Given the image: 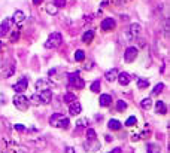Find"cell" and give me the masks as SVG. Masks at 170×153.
Segmentation results:
<instances>
[{"label": "cell", "mask_w": 170, "mask_h": 153, "mask_svg": "<svg viewBox=\"0 0 170 153\" xmlns=\"http://www.w3.org/2000/svg\"><path fill=\"white\" fill-rule=\"evenodd\" d=\"M14 104L17 109H20L21 112H24V110H27L28 106H30V101H28L27 97H24L22 94H17L14 97Z\"/></svg>", "instance_id": "obj_3"}, {"label": "cell", "mask_w": 170, "mask_h": 153, "mask_svg": "<svg viewBox=\"0 0 170 153\" xmlns=\"http://www.w3.org/2000/svg\"><path fill=\"white\" fill-rule=\"evenodd\" d=\"M167 112V106L164 101H157V113L158 114H164Z\"/></svg>", "instance_id": "obj_18"}, {"label": "cell", "mask_w": 170, "mask_h": 153, "mask_svg": "<svg viewBox=\"0 0 170 153\" xmlns=\"http://www.w3.org/2000/svg\"><path fill=\"white\" fill-rule=\"evenodd\" d=\"M125 109H127V103H125V101H123V100L116 101V110H118V112H124Z\"/></svg>", "instance_id": "obj_26"}, {"label": "cell", "mask_w": 170, "mask_h": 153, "mask_svg": "<svg viewBox=\"0 0 170 153\" xmlns=\"http://www.w3.org/2000/svg\"><path fill=\"white\" fill-rule=\"evenodd\" d=\"M60 43H61V34L51 33L49 37H48V40L45 42V48H46V49H52V48L60 46Z\"/></svg>", "instance_id": "obj_4"}, {"label": "cell", "mask_w": 170, "mask_h": 153, "mask_svg": "<svg viewBox=\"0 0 170 153\" xmlns=\"http://www.w3.org/2000/svg\"><path fill=\"white\" fill-rule=\"evenodd\" d=\"M49 123H51V127H58V128H66L70 125V122L69 119L61 113H54L51 118H49Z\"/></svg>", "instance_id": "obj_2"}, {"label": "cell", "mask_w": 170, "mask_h": 153, "mask_svg": "<svg viewBox=\"0 0 170 153\" xmlns=\"http://www.w3.org/2000/svg\"><path fill=\"white\" fill-rule=\"evenodd\" d=\"M140 30H142V27L139 26L137 22H134V24L130 26V33H131V36H134V37H137V36L140 34Z\"/></svg>", "instance_id": "obj_16"}, {"label": "cell", "mask_w": 170, "mask_h": 153, "mask_svg": "<svg viewBox=\"0 0 170 153\" xmlns=\"http://www.w3.org/2000/svg\"><path fill=\"white\" fill-rule=\"evenodd\" d=\"M45 9H46V12L49 13V15H55V13L58 12V7L55 6V5H48Z\"/></svg>", "instance_id": "obj_28"}, {"label": "cell", "mask_w": 170, "mask_h": 153, "mask_svg": "<svg viewBox=\"0 0 170 153\" xmlns=\"http://www.w3.org/2000/svg\"><path fill=\"white\" fill-rule=\"evenodd\" d=\"M109 129H112V131H118V129H121V122L116 119H110L108 123Z\"/></svg>", "instance_id": "obj_15"}, {"label": "cell", "mask_w": 170, "mask_h": 153, "mask_svg": "<svg viewBox=\"0 0 170 153\" xmlns=\"http://www.w3.org/2000/svg\"><path fill=\"white\" fill-rule=\"evenodd\" d=\"M93 39H94V31H93V30L85 31L84 36H82V42H84V43H91V40Z\"/></svg>", "instance_id": "obj_17"}, {"label": "cell", "mask_w": 170, "mask_h": 153, "mask_svg": "<svg viewBox=\"0 0 170 153\" xmlns=\"http://www.w3.org/2000/svg\"><path fill=\"white\" fill-rule=\"evenodd\" d=\"M149 86V80L148 79H139L137 80V88L139 89H145V88Z\"/></svg>", "instance_id": "obj_22"}, {"label": "cell", "mask_w": 170, "mask_h": 153, "mask_svg": "<svg viewBox=\"0 0 170 153\" xmlns=\"http://www.w3.org/2000/svg\"><path fill=\"white\" fill-rule=\"evenodd\" d=\"M75 60L76 61H84L85 60V52L81 51V49H78V51L75 52Z\"/></svg>", "instance_id": "obj_29"}, {"label": "cell", "mask_w": 170, "mask_h": 153, "mask_svg": "<svg viewBox=\"0 0 170 153\" xmlns=\"http://www.w3.org/2000/svg\"><path fill=\"white\" fill-rule=\"evenodd\" d=\"M9 27H11V20H5L2 24H0V37H3V36H6L7 30H9Z\"/></svg>", "instance_id": "obj_12"}, {"label": "cell", "mask_w": 170, "mask_h": 153, "mask_svg": "<svg viewBox=\"0 0 170 153\" xmlns=\"http://www.w3.org/2000/svg\"><path fill=\"white\" fill-rule=\"evenodd\" d=\"M51 100H52V92H51L49 89H43V91H41V92L33 94V95L28 98V101H30L32 104H34V106H39V104H49Z\"/></svg>", "instance_id": "obj_1"}, {"label": "cell", "mask_w": 170, "mask_h": 153, "mask_svg": "<svg viewBox=\"0 0 170 153\" xmlns=\"http://www.w3.org/2000/svg\"><path fill=\"white\" fill-rule=\"evenodd\" d=\"M0 49H2V42H0Z\"/></svg>", "instance_id": "obj_38"}, {"label": "cell", "mask_w": 170, "mask_h": 153, "mask_svg": "<svg viewBox=\"0 0 170 153\" xmlns=\"http://www.w3.org/2000/svg\"><path fill=\"white\" fill-rule=\"evenodd\" d=\"M64 101L70 104V103H73V101H76V95H75V94H72V92H67L66 95H64Z\"/></svg>", "instance_id": "obj_27"}, {"label": "cell", "mask_w": 170, "mask_h": 153, "mask_svg": "<svg viewBox=\"0 0 170 153\" xmlns=\"http://www.w3.org/2000/svg\"><path fill=\"white\" fill-rule=\"evenodd\" d=\"M15 129H17L18 132H26V131H28L27 128L24 127V125H21V123H17V125H15Z\"/></svg>", "instance_id": "obj_32"}, {"label": "cell", "mask_w": 170, "mask_h": 153, "mask_svg": "<svg viewBox=\"0 0 170 153\" xmlns=\"http://www.w3.org/2000/svg\"><path fill=\"white\" fill-rule=\"evenodd\" d=\"M18 37H20V30H17V31L12 33V36H11V42H17Z\"/></svg>", "instance_id": "obj_34"}, {"label": "cell", "mask_w": 170, "mask_h": 153, "mask_svg": "<svg viewBox=\"0 0 170 153\" xmlns=\"http://www.w3.org/2000/svg\"><path fill=\"white\" fill-rule=\"evenodd\" d=\"M116 76H118L116 68H110V70H108V72L104 73V79L108 80V82H114V80L116 79Z\"/></svg>", "instance_id": "obj_14"}, {"label": "cell", "mask_w": 170, "mask_h": 153, "mask_svg": "<svg viewBox=\"0 0 170 153\" xmlns=\"http://www.w3.org/2000/svg\"><path fill=\"white\" fill-rule=\"evenodd\" d=\"M27 85H28L27 79H20V82H17L14 85V91H17V94H22L27 89Z\"/></svg>", "instance_id": "obj_8"}, {"label": "cell", "mask_w": 170, "mask_h": 153, "mask_svg": "<svg viewBox=\"0 0 170 153\" xmlns=\"http://www.w3.org/2000/svg\"><path fill=\"white\" fill-rule=\"evenodd\" d=\"M148 153H161V147L158 144L151 143V144H148Z\"/></svg>", "instance_id": "obj_21"}, {"label": "cell", "mask_w": 170, "mask_h": 153, "mask_svg": "<svg viewBox=\"0 0 170 153\" xmlns=\"http://www.w3.org/2000/svg\"><path fill=\"white\" fill-rule=\"evenodd\" d=\"M99 103H100L102 107H109L110 103H112V97L108 95V94H103V95H100V98H99Z\"/></svg>", "instance_id": "obj_11"}, {"label": "cell", "mask_w": 170, "mask_h": 153, "mask_svg": "<svg viewBox=\"0 0 170 153\" xmlns=\"http://www.w3.org/2000/svg\"><path fill=\"white\" fill-rule=\"evenodd\" d=\"M115 28V20L112 18H106V20L102 21V30L103 31H110Z\"/></svg>", "instance_id": "obj_9"}, {"label": "cell", "mask_w": 170, "mask_h": 153, "mask_svg": "<svg viewBox=\"0 0 170 153\" xmlns=\"http://www.w3.org/2000/svg\"><path fill=\"white\" fill-rule=\"evenodd\" d=\"M109 153H121V149H119V147H118V149H114L112 152H109Z\"/></svg>", "instance_id": "obj_36"}, {"label": "cell", "mask_w": 170, "mask_h": 153, "mask_svg": "<svg viewBox=\"0 0 170 153\" xmlns=\"http://www.w3.org/2000/svg\"><path fill=\"white\" fill-rule=\"evenodd\" d=\"M42 2H43V0H33V3L36 5V6H37V5H41Z\"/></svg>", "instance_id": "obj_37"}, {"label": "cell", "mask_w": 170, "mask_h": 153, "mask_svg": "<svg viewBox=\"0 0 170 153\" xmlns=\"http://www.w3.org/2000/svg\"><path fill=\"white\" fill-rule=\"evenodd\" d=\"M51 85V82L46 79H39L36 82V89L37 91H43V89H48V86Z\"/></svg>", "instance_id": "obj_13"}, {"label": "cell", "mask_w": 170, "mask_h": 153, "mask_svg": "<svg viewBox=\"0 0 170 153\" xmlns=\"http://www.w3.org/2000/svg\"><path fill=\"white\" fill-rule=\"evenodd\" d=\"M66 153H75V149H73V147H67V149H66Z\"/></svg>", "instance_id": "obj_35"}, {"label": "cell", "mask_w": 170, "mask_h": 153, "mask_svg": "<svg viewBox=\"0 0 170 153\" xmlns=\"http://www.w3.org/2000/svg\"><path fill=\"white\" fill-rule=\"evenodd\" d=\"M90 89H91V92H99V91H100V80H94V82H93V83H91V88H90Z\"/></svg>", "instance_id": "obj_25"}, {"label": "cell", "mask_w": 170, "mask_h": 153, "mask_svg": "<svg viewBox=\"0 0 170 153\" xmlns=\"http://www.w3.org/2000/svg\"><path fill=\"white\" fill-rule=\"evenodd\" d=\"M136 122H137V119L134 116H130L129 119L125 120V127H133V125H136Z\"/></svg>", "instance_id": "obj_30"}, {"label": "cell", "mask_w": 170, "mask_h": 153, "mask_svg": "<svg viewBox=\"0 0 170 153\" xmlns=\"http://www.w3.org/2000/svg\"><path fill=\"white\" fill-rule=\"evenodd\" d=\"M139 55V51H137V48H133L130 46L125 49V52H124V60L127 61V63H131V61L136 60V57Z\"/></svg>", "instance_id": "obj_6"}, {"label": "cell", "mask_w": 170, "mask_h": 153, "mask_svg": "<svg viewBox=\"0 0 170 153\" xmlns=\"http://www.w3.org/2000/svg\"><path fill=\"white\" fill-rule=\"evenodd\" d=\"M116 79H118V82H119V85L125 86V85H129V83H130V80H131V76H130L129 73L123 72V73H119L118 76H116Z\"/></svg>", "instance_id": "obj_10"}, {"label": "cell", "mask_w": 170, "mask_h": 153, "mask_svg": "<svg viewBox=\"0 0 170 153\" xmlns=\"http://www.w3.org/2000/svg\"><path fill=\"white\" fill-rule=\"evenodd\" d=\"M140 106H142V109H145V110H149L151 107H152V100H151V98H145V100H142Z\"/></svg>", "instance_id": "obj_23"}, {"label": "cell", "mask_w": 170, "mask_h": 153, "mask_svg": "<svg viewBox=\"0 0 170 153\" xmlns=\"http://www.w3.org/2000/svg\"><path fill=\"white\" fill-rule=\"evenodd\" d=\"M76 127H78V129L87 128L88 127V119H87V118H81V119H78L76 120Z\"/></svg>", "instance_id": "obj_19"}, {"label": "cell", "mask_w": 170, "mask_h": 153, "mask_svg": "<svg viewBox=\"0 0 170 153\" xmlns=\"http://www.w3.org/2000/svg\"><path fill=\"white\" fill-rule=\"evenodd\" d=\"M54 5L57 7H64L66 6V0H54Z\"/></svg>", "instance_id": "obj_33"}, {"label": "cell", "mask_w": 170, "mask_h": 153, "mask_svg": "<svg viewBox=\"0 0 170 153\" xmlns=\"http://www.w3.org/2000/svg\"><path fill=\"white\" fill-rule=\"evenodd\" d=\"M82 112V106L81 103H78V101H73V103H70L69 104V113L73 114V116H78V114Z\"/></svg>", "instance_id": "obj_7"}, {"label": "cell", "mask_w": 170, "mask_h": 153, "mask_svg": "<svg viewBox=\"0 0 170 153\" xmlns=\"http://www.w3.org/2000/svg\"><path fill=\"white\" fill-rule=\"evenodd\" d=\"M69 82H70V85H73L75 88H78V89H82V88L85 86V82H84V79H81L79 77V72H75V73L69 74Z\"/></svg>", "instance_id": "obj_5"}, {"label": "cell", "mask_w": 170, "mask_h": 153, "mask_svg": "<svg viewBox=\"0 0 170 153\" xmlns=\"http://www.w3.org/2000/svg\"><path fill=\"white\" fill-rule=\"evenodd\" d=\"M12 20H14V22H22L24 21V12L22 11H15Z\"/></svg>", "instance_id": "obj_20"}, {"label": "cell", "mask_w": 170, "mask_h": 153, "mask_svg": "<svg viewBox=\"0 0 170 153\" xmlns=\"http://www.w3.org/2000/svg\"><path fill=\"white\" fill-rule=\"evenodd\" d=\"M163 89H164V83H158V85H155V86H154V89H152V94H151V95H160Z\"/></svg>", "instance_id": "obj_24"}, {"label": "cell", "mask_w": 170, "mask_h": 153, "mask_svg": "<svg viewBox=\"0 0 170 153\" xmlns=\"http://www.w3.org/2000/svg\"><path fill=\"white\" fill-rule=\"evenodd\" d=\"M87 137H88L90 141H94L95 140V131H94V129H91V128L87 129Z\"/></svg>", "instance_id": "obj_31"}]
</instances>
